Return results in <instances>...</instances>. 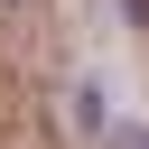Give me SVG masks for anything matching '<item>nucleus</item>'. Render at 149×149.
I'll use <instances>...</instances> for the list:
<instances>
[{"label": "nucleus", "mask_w": 149, "mask_h": 149, "mask_svg": "<svg viewBox=\"0 0 149 149\" xmlns=\"http://www.w3.org/2000/svg\"><path fill=\"white\" fill-rule=\"evenodd\" d=\"M121 9H130V19H140V28H149V0H121Z\"/></svg>", "instance_id": "nucleus-1"}]
</instances>
